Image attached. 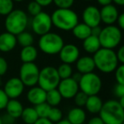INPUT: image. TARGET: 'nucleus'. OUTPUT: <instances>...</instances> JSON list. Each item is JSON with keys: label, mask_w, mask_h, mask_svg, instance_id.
I'll return each instance as SVG.
<instances>
[{"label": "nucleus", "mask_w": 124, "mask_h": 124, "mask_svg": "<svg viewBox=\"0 0 124 124\" xmlns=\"http://www.w3.org/2000/svg\"><path fill=\"white\" fill-rule=\"evenodd\" d=\"M27 12L31 16H35L42 12V6L38 4L36 1H31L27 5Z\"/></svg>", "instance_id": "obj_33"}, {"label": "nucleus", "mask_w": 124, "mask_h": 124, "mask_svg": "<svg viewBox=\"0 0 124 124\" xmlns=\"http://www.w3.org/2000/svg\"><path fill=\"white\" fill-rule=\"evenodd\" d=\"M9 100V99L8 98L6 93H4V89L0 88V110H3V109H5L6 105H7Z\"/></svg>", "instance_id": "obj_36"}, {"label": "nucleus", "mask_w": 124, "mask_h": 124, "mask_svg": "<svg viewBox=\"0 0 124 124\" xmlns=\"http://www.w3.org/2000/svg\"><path fill=\"white\" fill-rule=\"evenodd\" d=\"M64 44V39L60 35L50 31L40 36L38 41V48L40 50L49 55L59 54Z\"/></svg>", "instance_id": "obj_5"}, {"label": "nucleus", "mask_w": 124, "mask_h": 124, "mask_svg": "<svg viewBox=\"0 0 124 124\" xmlns=\"http://www.w3.org/2000/svg\"><path fill=\"white\" fill-rule=\"evenodd\" d=\"M13 9H14L13 0H0V16H8Z\"/></svg>", "instance_id": "obj_29"}, {"label": "nucleus", "mask_w": 124, "mask_h": 124, "mask_svg": "<svg viewBox=\"0 0 124 124\" xmlns=\"http://www.w3.org/2000/svg\"><path fill=\"white\" fill-rule=\"evenodd\" d=\"M1 120L3 124H14L16 119L9 116L8 113H5L4 115H3V116H1Z\"/></svg>", "instance_id": "obj_39"}, {"label": "nucleus", "mask_w": 124, "mask_h": 124, "mask_svg": "<svg viewBox=\"0 0 124 124\" xmlns=\"http://www.w3.org/2000/svg\"><path fill=\"white\" fill-rule=\"evenodd\" d=\"M82 75H83V74H81L80 72L74 73V74H73V76H71V78H72L73 79L75 80V81H77L78 83V82H79V80H80V78H81Z\"/></svg>", "instance_id": "obj_47"}, {"label": "nucleus", "mask_w": 124, "mask_h": 124, "mask_svg": "<svg viewBox=\"0 0 124 124\" xmlns=\"http://www.w3.org/2000/svg\"><path fill=\"white\" fill-rule=\"evenodd\" d=\"M14 2H18V3H20V2H22V1H24V0H13Z\"/></svg>", "instance_id": "obj_50"}, {"label": "nucleus", "mask_w": 124, "mask_h": 124, "mask_svg": "<svg viewBox=\"0 0 124 124\" xmlns=\"http://www.w3.org/2000/svg\"><path fill=\"white\" fill-rule=\"evenodd\" d=\"M59 56L63 63L71 65L75 63L80 57V50L78 47L74 44H64L59 52Z\"/></svg>", "instance_id": "obj_12"}, {"label": "nucleus", "mask_w": 124, "mask_h": 124, "mask_svg": "<svg viewBox=\"0 0 124 124\" xmlns=\"http://www.w3.org/2000/svg\"><path fill=\"white\" fill-rule=\"evenodd\" d=\"M78 87L88 96L97 95L102 88L101 78L93 72L83 74L78 82Z\"/></svg>", "instance_id": "obj_8"}, {"label": "nucleus", "mask_w": 124, "mask_h": 124, "mask_svg": "<svg viewBox=\"0 0 124 124\" xmlns=\"http://www.w3.org/2000/svg\"><path fill=\"white\" fill-rule=\"evenodd\" d=\"M17 44L16 36L8 32H3L0 34V51L4 53L10 52L16 48Z\"/></svg>", "instance_id": "obj_16"}, {"label": "nucleus", "mask_w": 124, "mask_h": 124, "mask_svg": "<svg viewBox=\"0 0 124 124\" xmlns=\"http://www.w3.org/2000/svg\"><path fill=\"white\" fill-rule=\"evenodd\" d=\"M100 117L104 124H123L124 108L119 104L118 100H107L103 103Z\"/></svg>", "instance_id": "obj_2"}, {"label": "nucleus", "mask_w": 124, "mask_h": 124, "mask_svg": "<svg viewBox=\"0 0 124 124\" xmlns=\"http://www.w3.org/2000/svg\"><path fill=\"white\" fill-rule=\"evenodd\" d=\"M75 0H53V3L60 9H70Z\"/></svg>", "instance_id": "obj_35"}, {"label": "nucleus", "mask_w": 124, "mask_h": 124, "mask_svg": "<svg viewBox=\"0 0 124 124\" xmlns=\"http://www.w3.org/2000/svg\"><path fill=\"white\" fill-rule=\"evenodd\" d=\"M55 124H71L67 119H61L60 121H59L58 122H56Z\"/></svg>", "instance_id": "obj_48"}, {"label": "nucleus", "mask_w": 124, "mask_h": 124, "mask_svg": "<svg viewBox=\"0 0 124 124\" xmlns=\"http://www.w3.org/2000/svg\"><path fill=\"white\" fill-rule=\"evenodd\" d=\"M83 21L84 24L91 28L100 26L101 22L100 9L93 5L86 7L83 11Z\"/></svg>", "instance_id": "obj_14"}, {"label": "nucleus", "mask_w": 124, "mask_h": 124, "mask_svg": "<svg viewBox=\"0 0 124 124\" xmlns=\"http://www.w3.org/2000/svg\"><path fill=\"white\" fill-rule=\"evenodd\" d=\"M88 95L86 93H84L82 91H78L77 93V94L74 96V101L75 104L78 107H83L85 106V104L87 102V100H88Z\"/></svg>", "instance_id": "obj_32"}, {"label": "nucleus", "mask_w": 124, "mask_h": 124, "mask_svg": "<svg viewBox=\"0 0 124 124\" xmlns=\"http://www.w3.org/2000/svg\"><path fill=\"white\" fill-rule=\"evenodd\" d=\"M117 24H118V27L121 30L124 29V14H119L118 17H117Z\"/></svg>", "instance_id": "obj_41"}, {"label": "nucleus", "mask_w": 124, "mask_h": 124, "mask_svg": "<svg viewBox=\"0 0 124 124\" xmlns=\"http://www.w3.org/2000/svg\"><path fill=\"white\" fill-rule=\"evenodd\" d=\"M88 124H104V122L100 116H94L88 121Z\"/></svg>", "instance_id": "obj_42"}, {"label": "nucleus", "mask_w": 124, "mask_h": 124, "mask_svg": "<svg viewBox=\"0 0 124 124\" xmlns=\"http://www.w3.org/2000/svg\"><path fill=\"white\" fill-rule=\"evenodd\" d=\"M83 41V48L88 54H94L95 52H97L101 48L98 37L90 35L89 37L85 38Z\"/></svg>", "instance_id": "obj_22"}, {"label": "nucleus", "mask_w": 124, "mask_h": 124, "mask_svg": "<svg viewBox=\"0 0 124 124\" xmlns=\"http://www.w3.org/2000/svg\"><path fill=\"white\" fill-rule=\"evenodd\" d=\"M34 1H36L42 7H46V6L50 5L53 3V0H34Z\"/></svg>", "instance_id": "obj_44"}, {"label": "nucleus", "mask_w": 124, "mask_h": 124, "mask_svg": "<svg viewBox=\"0 0 124 124\" xmlns=\"http://www.w3.org/2000/svg\"><path fill=\"white\" fill-rule=\"evenodd\" d=\"M98 38L101 48L114 49L120 44L122 41V30L118 26L109 25L105 28H102L101 32Z\"/></svg>", "instance_id": "obj_6"}, {"label": "nucleus", "mask_w": 124, "mask_h": 124, "mask_svg": "<svg viewBox=\"0 0 124 124\" xmlns=\"http://www.w3.org/2000/svg\"><path fill=\"white\" fill-rule=\"evenodd\" d=\"M73 36L79 40H84L91 35V27L84 23H78L71 30Z\"/></svg>", "instance_id": "obj_24"}, {"label": "nucleus", "mask_w": 124, "mask_h": 124, "mask_svg": "<svg viewBox=\"0 0 124 124\" xmlns=\"http://www.w3.org/2000/svg\"><path fill=\"white\" fill-rule=\"evenodd\" d=\"M33 124H54L48 118H38Z\"/></svg>", "instance_id": "obj_45"}, {"label": "nucleus", "mask_w": 124, "mask_h": 124, "mask_svg": "<svg viewBox=\"0 0 124 124\" xmlns=\"http://www.w3.org/2000/svg\"><path fill=\"white\" fill-rule=\"evenodd\" d=\"M8 71V62L4 57L0 56V77L6 74Z\"/></svg>", "instance_id": "obj_37"}, {"label": "nucleus", "mask_w": 124, "mask_h": 124, "mask_svg": "<svg viewBox=\"0 0 124 124\" xmlns=\"http://www.w3.org/2000/svg\"><path fill=\"white\" fill-rule=\"evenodd\" d=\"M93 61L95 68L103 73H110L115 71L118 66V60L116 52L110 48H100L93 54Z\"/></svg>", "instance_id": "obj_1"}, {"label": "nucleus", "mask_w": 124, "mask_h": 124, "mask_svg": "<svg viewBox=\"0 0 124 124\" xmlns=\"http://www.w3.org/2000/svg\"><path fill=\"white\" fill-rule=\"evenodd\" d=\"M103 105L102 100L97 95H91L88 97V100L85 104V107L88 112L92 114L100 113V110Z\"/></svg>", "instance_id": "obj_21"}, {"label": "nucleus", "mask_w": 124, "mask_h": 124, "mask_svg": "<svg viewBox=\"0 0 124 124\" xmlns=\"http://www.w3.org/2000/svg\"><path fill=\"white\" fill-rule=\"evenodd\" d=\"M114 94L118 98L124 97V84H120L117 83L114 87Z\"/></svg>", "instance_id": "obj_38"}, {"label": "nucleus", "mask_w": 124, "mask_h": 124, "mask_svg": "<svg viewBox=\"0 0 124 124\" xmlns=\"http://www.w3.org/2000/svg\"><path fill=\"white\" fill-rule=\"evenodd\" d=\"M112 2H114L116 4H117L119 6L124 5V0H112Z\"/></svg>", "instance_id": "obj_49"}, {"label": "nucleus", "mask_w": 124, "mask_h": 124, "mask_svg": "<svg viewBox=\"0 0 124 124\" xmlns=\"http://www.w3.org/2000/svg\"><path fill=\"white\" fill-rule=\"evenodd\" d=\"M116 58L119 63L123 64L124 63V46H121L120 48H119L117 53H116Z\"/></svg>", "instance_id": "obj_40"}, {"label": "nucleus", "mask_w": 124, "mask_h": 124, "mask_svg": "<svg viewBox=\"0 0 124 124\" xmlns=\"http://www.w3.org/2000/svg\"><path fill=\"white\" fill-rule=\"evenodd\" d=\"M115 78L117 83L124 84V65L121 64L115 70Z\"/></svg>", "instance_id": "obj_34"}, {"label": "nucleus", "mask_w": 124, "mask_h": 124, "mask_svg": "<svg viewBox=\"0 0 124 124\" xmlns=\"http://www.w3.org/2000/svg\"><path fill=\"white\" fill-rule=\"evenodd\" d=\"M77 70L81 74H87V73L93 72L95 69L94 61L93 57L90 56H83L79 57L77 60Z\"/></svg>", "instance_id": "obj_18"}, {"label": "nucleus", "mask_w": 124, "mask_h": 124, "mask_svg": "<svg viewBox=\"0 0 124 124\" xmlns=\"http://www.w3.org/2000/svg\"><path fill=\"white\" fill-rule=\"evenodd\" d=\"M61 100L62 97L57 88L47 91L46 101L45 102L48 103L51 107H56L57 105H59L60 102H61Z\"/></svg>", "instance_id": "obj_26"}, {"label": "nucleus", "mask_w": 124, "mask_h": 124, "mask_svg": "<svg viewBox=\"0 0 124 124\" xmlns=\"http://www.w3.org/2000/svg\"><path fill=\"white\" fill-rule=\"evenodd\" d=\"M16 40H17V43H19L21 46L26 47L32 45L34 42V38L31 35V33L25 31L16 36Z\"/></svg>", "instance_id": "obj_27"}, {"label": "nucleus", "mask_w": 124, "mask_h": 124, "mask_svg": "<svg viewBox=\"0 0 124 124\" xmlns=\"http://www.w3.org/2000/svg\"><path fill=\"white\" fill-rule=\"evenodd\" d=\"M46 93L47 92L39 86H33L31 88V89H29L26 94V98L31 104L38 105L46 101Z\"/></svg>", "instance_id": "obj_17"}, {"label": "nucleus", "mask_w": 124, "mask_h": 124, "mask_svg": "<svg viewBox=\"0 0 124 124\" xmlns=\"http://www.w3.org/2000/svg\"><path fill=\"white\" fill-rule=\"evenodd\" d=\"M100 19L107 26L113 25L116 22L117 17L119 16V12L117 8L113 4H108V5L103 6L100 10Z\"/></svg>", "instance_id": "obj_15"}, {"label": "nucleus", "mask_w": 124, "mask_h": 124, "mask_svg": "<svg viewBox=\"0 0 124 124\" xmlns=\"http://www.w3.org/2000/svg\"><path fill=\"white\" fill-rule=\"evenodd\" d=\"M0 124H3L2 123V120H1V116H0Z\"/></svg>", "instance_id": "obj_51"}, {"label": "nucleus", "mask_w": 124, "mask_h": 124, "mask_svg": "<svg viewBox=\"0 0 124 124\" xmlns=\"http://www.w3.org/2000/svg\"><path fill=\"white\" fill-rule=\"evenodd\" d=\"M39 68L34 62L23 63L20 68V79L25 86L33 87L38 83Z\"/></svg>", "instance_id": "obj_9"}, {"label": "nucleus", "mask_w": 124, "mask_h": 124, "mask_svg": "<svg viewBox=\"0 0 124 124\" xmlns=\"http://www.w3.org/2000/svg\"><path fill=\"white\" fill-rule=\"evenodd\" d=\"M0 83H1V77H0Z\"/></svg>", "instance_id": "obj_52"}, {"label": "nucleus", "mask_w": 124, "mask_h": 124, "mask_svg": "<svg viewBox=\"0 0 124 124\" xmlns=\"http://www.w3.org/2000/svg\"><path fill=\"white\" fill-rule=\"evenodd\" d=\"M57 89L60 92L62 98L64 99H72L79 91L78 83L75 81L72 78L61 79L57 87Z\"/></svg>", "instance_id": "obj_11"}, {"label": "nucleus", "mask_w": 124, "mask_h": 124, "mask_svg": "<svg viewBox=\"0 0 124 124\" xmlns=\"http://www.w3.org/2000/svg\"><path fill=\"white\" fill-rule=\"evenodd\" d=\"M5 109L9 116L14 117L15 119H17L21 117L24 108H23L22 104L19 100H17L16 99H10L8 101Z\"/></svg>", "instance_id": "obj_19"}, {"label": "nucleus", "mask_w": 124, "mask_h": 124, "mask_svg": "<svg viewBox=\"0 0 124 124\" xmlns=\"http://www.w3.org/2000/svg\"><path fill=\"white\" fill-rule=\"evenodd\" d=\"M98 3L102 6H105L108 5V4H111L112 0H97Z\"/></svg>", "instance_id": "obj_46"}, {"label": "nucleus", "mask_w": 124, "mask_h": 124, "mask_svg": "<svg viewBox=\"0 0 124 124\" xmlns=\"http://www.w3.org/2000/svg\"><path fill=\"white\" fill-rule=\"evenodd\" d=\"M101 30H102V28L100 27V26L92 27L91 28V35L95 36V37H99V36H100V32H101Z\"/></svg>", "instance_id": "obj_43"}, {"label": "nucleus", "mask_w": 124, "mask_h": 124, "mask_svg": "<svg viewBox=\"0 0 124 124\" xmlns=\"http://www.w3.org/2000/svg\"><path fill=\"white\" fill-rule=\"evenodd\" d=\"M60 78L57 72V69L54 66H45L39 71L38 84L45 91L57 88Z\"/></svg>", "instance_id": "obj_7"}, {"label": "nucleus", "mask_w": 124, "mask_h": 124, "mask_svg": "<svg viewBox=\"0 0 124 124\" xmlns=\"http://www.w3.org/2000/svg\"><path fill=\"white\" fill-rule=\"evenodd\" d=\"M52 21L50 16L46 12H40L33 16L31 20V29L37 35H44L49 32L52 28Z\"/></svg>", "instance_id": "obj_10"}, {"label": "nucleus", "mask_w": 124, "mask_h": 124, "mask_svg": "<svg viewBox=\"0 0 124 124\" xmlns=\"http://www.w3.org/2000/svg\"><path fill=\"white\" fill-rule=\"evenodd\" d=\"M25 85L19 78H11L6 82L4 91L9 99H17L22 94Z\"/></svg>", "instance_id": "obj_13"}, {"label": "nucleus", "mask_w": 124, "mask_h": 124, "mask_svg": "<svg viewBox=\"0 0 124 124\" xmlns=\"http://www.w3.org/2000/svg\"><path fill=\"white\" fill-rule=\"evenodd\" d=\"M85 1H91V0H85Z\"/></svg>", "instance_id": "obj_53"}, {"label": "nucleus", "mask_w": 124, "mask_h": 124, "mask_svg": "<svg viewBox=\"0 0 124 124\" xmlns=\"http://www.w3.org/2000/svg\"><path fill=\"white\" fill-rule=\"evenodd\" d=\"M20 57L23 63L34 62L38 58V50L32 45L23 47L20 54Z\"/></svg>", "instance_id": "obj_23"}, {"label": "nucleus", "mask_w": 124, "mask_h": 124, "mask_svg": "<svg viewBox=\"0 0 124 124\" xmlns=\"http://www.w3.org/2000/svg\"><path fill=\"white\" fill-rule=\"evenodd\" d=\"M28 16L21 9H13L4 21V26L8 32L17 36L18 34L26 31L28 26Z\"/></svg>", "instance_id": "obj_4"}, {"label": "nucleus", "mask_w": 124, "mask_h": 124, "mask_svg": "<svg viewBox=\"0 0 124 124\" xmlns=\"http://www.w3.org/2000/svg\"><path fill=\"white\" fill-rule=\"evenodd\" d=\"M35 110L39 118H48V116L51 110V106L46 102H43L38 105H35Z\"/></svg>", "instance_id": "obj_30"}, {"label": "nucleus", "mask_w": 124, "mask_h": 124, "mask_svg": "<svg viewBox=\"0 0 124 124\" xmlns=\"http://www.w3.org/2000/svg\"><path fill=\"white\" fill-rule=\"evenodd\" d=\"M52 25L61 31H71L78 22V16L71 9H56L50 16Z\"/></svg>", "instance_id": "obj_3"}, {"label": "nucleus", "mask_w": 124, "mask_h": 124, "mask_svg": "<svg viewBox=\"0 0 124 124\" xmlns=\"http://www.w3.org/2000/svg\"><path fill=\"white\" fill-rule=\"evenodd\" d=\"M57 69V72L59 74L60 80L61 79H66V78H69L72 76V67L71 65L66 64V63H62L60 65Z\"/></svg>", "instance_id": "obj_28"}, {"label": "nucleus", "mask_w": 124, "mask_h": 124, "mask_svg": "<svg viewBox=\"0 0 124 124\" xmlns=\"http://www.w3.org/2000/svg\"><path fill=\"white\" fill-rule=\"evenodd\" d=\"M48 119L53 123H56L62 119V111L57 107H51Z\"/></svg>", "instance_id": "obj_31"}, {"label": "nucleus", "mask_w": 124, "mask_h": 124, "mask_svg": "<svg viewBox=\"0 0 124 124\" xmlns=\"http://www.w3.org/2000/svg\"><path fill=\"white\" fill-rule=\"evenodd\" d=\"M67 120L71 124H83L86 120V113L81 107H74L68 113Z\"/></svg>", "instance_id": "obj_20"}, {"label": "nucleus", "mask_w": 124, "mask_h": 124, "mask_svg": "<svg viewBox=\"0 0 124 124\" xmlns=\"http://www.w3.org/2000/svg\"><path fill=\"white\" fill-rule=\"evenodd\" d=\"M21 117L26 124H33L39 117L34 107H26L23 109Z\"/></svg>", "instance_id": "obj_25"}]
</instances>
